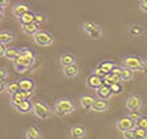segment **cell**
Wrapping results in <instances>:
<instances>
[{
	"label": "cell",
	"instance_id": "cell-21",
	"mask_svg": "<svg viewBox=\"0 0 147 139\" xmlns=\"http://www.w3.org/2000/svg\"><path fill=\"white\" fill-rule=\"evenodd\" d=\"M63 72H64V75H66L67 77H75L78 74H79V67H78V64L75 63V64H71V66L64 67Z\"/></svg>",
	"mask_w": 147,
	"mask_h": 139
},
{
	"label": "cell",
	"instance_id": "cell-5",
	"mask_svg": "<svg viewBox=\"0 0 147 139\" xmlns=\"http://www.w3.org/2000/svg\"><path fill=\"white\" fill-rule=\"evenodd\" d=\"M33 40L38 46H49V45H51L54 42V38H53L51 34L43 30H40L37 34H34Z\"/></svg>",
	"mask_w": 147,
	"mask_h": 139
},
{
	"label": "cell",
	"instance_id": "cell-32",
	"mask_svg": "<svg viewBox=\"0 0 147 139\" xmlns=\"http://www.w3.org/2000/svg\"><path fill=\"white\" fill-rule=\"evenodd\" d=\"M96 25H97V24H96V22H93V21H86V22H84V25H83V28H84V30H86L87 33H89L92 29L95 28Z\"/></svg>",
	"mask_w": 147,
	"mask_h": 139
},
{
	"label": "cell",
	"instance_id": "cell-41",
	"mask_svg": "<svg viewBox=\"0 0 147 139\" xmlns=\"http://www.w3.org/2000/svg\"><path fill=\"white\" fill-rule=\"evenodd\" d=\"M5 45H3V43H0V56H4V54H5Z\"/></svg>",
	"mask_w": 147,
	"mask_h": 139
},
{
	"label": "cell",
	"instance_id": "cell-25",
	"mask_svg": "<svg viewBox=\"0 0 147 139\" xmlns=\"http://www.w3.org/2000/svg\"><path fill=\"white\" fill-rule=\"evenodd\" d=\"M18 20H20V22H21L22 25H26V24H32V22H36V13L29 12V13H26L25 16H22L21 19H18Z\"/></svg>",
	"mask_w": 147,
	"mask_h": 139
},
{
	"label": "cell",
	"instance_id": "cell-24",
	"mask_svg": "<svg viewBox=\"0 0 147 139\" xmlns=\"http://www.w3.org/2000/svg\"><path fill=\"white\" fill-rule=\"evenodd\" d=\"M13 40H15V36L11 32H0V43L5 45V43L11 42Z\"/></svg>",
	"mask_w": 147,
	"mask_h": 139
},
{
	"label": "cell",
	"instance_id": "cell-4",
	"mask_svg": "<svg viewBox=\"0 0 147 139\" xmlns=\"http://www.w3.org/2000/svg\"><path fill=\"white\" fill-rule=\"evenodd\" d=\"M34 63V55L32 51L29 50H22L18 58L15 60V64H20L22 67H26V68H30Z\"/></svg>",
	"mask_w": 147,
	"mask_h": 139
},
{
	"label": "cell",
	"instance_id": "cell-11",
	"mask_svg": "<svg viewBox=\"0 0 147 139\" xmlns=\"http://www.w3.org/2000/svg\"><path fill=\"white\" fill-rule=\"evenodd\" d=\"M109 109V102L108 100H96L93 106H92L91 110L92 111H97V113H102V111H107Z\"/></svg>",
	"mask_w": 147,
	"mask_h": 139
},
{
	"label": "cell",
	"instance_id": "cell-38",
	"mask_svg": "<svg viewBox=\"0 0 147 139\" xmlns=\"http://www.w3.org/2000/svg\"><path fill=\"white\" fill-rule=\"evenodd\" d=\"M45 21V16L42 13H36V22L37 24H41V22Z\"/></svg>",
	"mask_w": 147,
	"mask_h": 139
},
{
	"label": "cell",
	"instance_id": "cell-36",
	"mask_svg": "<svg viewBox=\"0 0 147 139\" xmlns=\"http://www.w3.org/2000/svg\"><path fill=\"white\" fill-rule=\"evenodd\" d=\"M8 77V71H7L5 68L0 67V81H4Z\"/></svg>",
	"mask_w": 147,
	"mask_h": 139
},
{
	"label": "cell",
	"instance_id": "cell-6",
	"mask_svg": "<svg viewBox=\"0 0 147 139\" xmlns=\"http://www.w3.org/2000/svg\"><path fill=\"white\" fill-rule=\"evenodd\" d=\"M134 127H135V122L133 120H130L129 117H122L117 121V129L121 133H126V131L134 130Z\"/></svg>",
	"mask_w": 147,
	"mask_h": 139
},
{
	"label": "cell",
	"instance_id": "cell-27",
	"mask_svg": "<svg viewBox=\"0 0 147 139\" xmlns=\"http://www.w3.org/2000/svg\"><path fill=\"white\" fill-rule=\"evenodd\" d=\"M101 34H102V30H101V28H100V25H96L95 28L92 29L91 32L88 33V36L91 38H93V40H98V38L101 37Z\"/></svg>",
	"mask_w": 147,
	"mask_h": 139
},
{
	"label": "cell",
	"instance_id": "cell-44",
	"mask_svg": "<svg viewBox=\"0 0 147 139\" xmlns=\"http://www.w3.org/2000/svg\"><path fill=\"white\" fill-rule=\"evenodd\" d=\"M3 16H4V8L3 7H0V19H1Z\"/></svg>",
	"mask_w": 147,
	"mask_h": 139
},
{
	"label": "cell",
	"instance_id": "cell-42",
	"mask_svg": "<svg viewBox=\"0 0 147 139\" xmlns=\"http://www.w3.org/2000/svg\"><path fill=\"white\" fill-rule=\"evenodd\" d=\"M121 71H122V67H117V66H116V67L113 68V71H112V72L119 76V75H121Z\"/></svg>",
	"mask_w": 147,
	"mask_h": 139
},
{
	"label": "cell",
	"instance_id": "cell-9",
	"mask_svg": "<svg viewBox=\"0 0 147 139\" xmlns=\"http://www.w3.org/2000/svg\"><path fill=\"white\" fill-rule=\"evenodd\" d=\"M11 105H12L18 113H22V114H26V113L33 110V104H32L29 100H25V101H22V102H11Z\"/></svg>",
	"mask_w": 147,
	"mask_h": 139
},
{
	"label": "cell",
	"instance_id": "cell-1",
	"mask_svg": "<svg viewBox=\"0 0 147 139\" xmlns=\"http://www.w3.org/2000/svg\"><path fill=\"white\" fill-rule=\"evenodd\" d=\"M54 110L59 117H63V115L71 114L75 110V105H74V102L70 99H59L55 102Z\"/></svg>",
	"mask_w": 147,
	"mask_h": 139
},
{
	"label": "cell",
	"instance_id": "cell-19",
	"mask_svg": "<svg viewBox=\"0 0 147 139\" xmlns=\"http://www.w3.org/2000/svg\"><path fill=\"white\" fill-rule=\"evenodd\" d=\"M119 81H121V77H119L118 75L113 74V72L107 74L104 77V84H107V85H109V87L114 85V84H118Z\"/></svg>",
	"mask_w": 147,
	"mask_h": 139
},
{
	"label": "cell",
	"instance_id": "cell-18",
	"mask_svg": "<svg viewBox=\"0 0 147 139\" xmlns=\"http://www.w3.org/2000/svg\"><path fill=\"white\" fill-rule=\"evenodd\" d=\"M113 93H112V89H110V87L104 84L102 87H100L97 89V96L100 100H108L110 96H112Z\"/></svg>",
	"mask_w": 147,
	"mask_h": 139
},
{
	"label": "cell",
	"instance_id": "cell-17",
	"mask_svg": "<svg viewBox=\"0 0 147 139\" xmlns=\"http://www.w3.org/2000/svg\"><path fill=\"white\" fill-rule=\"evenodd\" d=\"M86 134H87V131L83 126H74V127H71V130H70V135L72 136L74 139H82L86 136Z\"/></svg>",
	"mask_w": 147,
	"mask_h": 139
},
{
	"label": "cell",
	"instance_id": "cell-28",
	"mask_svg": "<svg viewBox=\"0 0 147 139\" xmlns=\"http://www.w3.org/2000/svg\"><path fill=\"white\" fill-rule=\"evenodd\" d=\"M130 34H131L133 37L142 36L143 34V28H142L141 25H133L131 28H130Z\"/></svg>",
	"mask_w": 147,
	"mask_h": 139
},
{
	"label": "cell",
	"instance_id": "cell-43",
	"mask_svg": "<svg viewBox=\"0 0 147 139\" xmlns=\"http://www.w3.org/2000/svg\"><path fill=\"white\" fill-rule=\"evenodd\" d=\"M7 88V84H4V81H0V93H3Z\"/></svg>",
	"mask_w": 147,
	"mask_h": 139
},
{
	"label": "cell",
	"instance_id": "cell-35",
	"mask_svg": "<svg viewBox=\"0 0 147 139\" xmlns=\"http://www.w3.org/2000/svg\"><path fill=\"white\" fill-rule=\"evenodd\" d=\"M141 117H142V115H141V113H139V111H131V113H130V115H129V118H130V120H133L134 122H137V121L139 120Z\"/></svg>",
	"mask_w": 147,
	"mask_h": 139
},
{
	"label": "cell",
	"instance_id": "cell-30",
	"mask_svg": "<svg viewBox=\"0 0 147 139\" xmlns=\"http://www.w3.org/2000/svg\"><path fill=\"white\" fill-rule=\"evenodd\" d=\"M100 67L102 68L107 74H110V72L113 71V68L116 67V66H114L113 63H110V62H104V63H101V64H100Z\"/></svg>",
	"mask_w": 147,
	"mask_h": 139
},
{
	"label": "cell",
	"instance_id": "cell-16",
	"mask_svg": "<svg viewBox=\"0 0 147 139\" xmlns=\"http://www.w3.org/2000/svg\"><path fill=\"white\" fill-rule=\"evenodd\" d=\"M22 32L28 36H34L40 32V24L37 22H32V24H26V25H22Z\"/></svg>",
	"mask_w": 147,
	"mask_h": 139
},
{
	"label": "cell",
	"instance_id": "cell-39",
	"mask_svg": "<svg viewBox=\"0 0 147 139\" xmlns=\"http://www.w3.org/2000/svg\"><path fill=\"white\" fill-rule=\"evenodd\" d=\"M139 8H141L143 12L147 13V0H142L141 3H139Z\"/></svg>",
	"mask_w": 147,
	"mask_h": 139
},
{
	"label": "cell",
	"instance_id": "cell-3",
	"mask_svg": "<svg viewBox=\"0 0 147 139\" xmlns=\"http://www.w3.org/2000/svg\"><path fill=\"white\" fill-rule=\"evenodd\" d=\"M33 113L38 118H41V120H47V118L51 117L53 110H51V108L47 106L46 104L37 101L33 104Z\"/></svg>",
	"mask_w": 147,
	"mask_h": 139
},
{
	"label": "cell",
	"instance_id": "cell-22",
	"mask_svg": "<svg viewBox=\"0 0 147 139\" xmlns=\"http://www.w3.org/2000/svg\"><path fill=\"white\" fill-rule=\"evenodd\" d=\"M59 62H61V64L64 67H67V66H71V64H75V56L71 55V54H63V55H61V58H59Z\"/></svg>",
	"mask_w": 147,
	"mask_h": 139
},
{
	"label": "cell",
	"instance_id": "cell-7",
	"mask_svg": "<svg viewBox=\"0 0 147 139\" xmlns=\"http://www.w3.org/2000/svg\"><path fill=\"white\" fill-rule=\"evenodd\" d=\"M142 106V99L138 95H131L126 100V108L130 111H138Z\"/></svg>",
	"mask_w": 147,
	"mask_h": 139
},
{
	"label": "cell",
	"instance_id": "cell-26",
	"mask_svg": "<svg viewBox=\"0 0 147 139\" xmlns=\"http://www.w3.org/2000/svg\"><path fill=\"white\" fill-rule=\"evenodd\" d=\"M5 91L11 95V96H13V95H16V93L20 92L21 88H20V84L18 83H9V84H7Z\"/></svg>",
	"mask_w": 147,
	"mask_h": 139
},
{
	"label": "cell",
	"instance_id": "cell-2",
	"mask_svg": "<svg viewBox=\"0 0 147 139\" xmlns=\"http://www.w3.org/2000/svg\"><path fill=\"white\" fill-rule=\"evenodd\" d=\"M122 64L125 68H129L131 71H143L144 62L139 56H126L122 60Z\"/></svg>",
	"mask_w": 147,
	"mask_h": 139
},
{
	"label": "cell",
	"instance_id": "cell-15",
	"mask_svg": "<svg viewBox=\"0 0 147 139\" xmlns=\"http://www.w3.org/2000/svg\"><path fill=\"white\" fill-rule=\"evenodd\" d=\"M20 84V88L21 91H25V92H34V88H36V84L32 79H21L18 81Z\"/></svg>",
	"mask_w": 147,
	"mask_h": 139
},
{
	"label": "cell",
	"instance_id": "cell-8",
	"mask_svg": "<svg viewBox=\"0 0 147 139\" xmlns=\"http://www.w3.org/2000/svg\"><path fill=\"white\" fill-rule=\"evenodd\" d=\"M86 84H87V87H88L89 89L97 91L100 87L104 85V79H101V77L96 76L95 74H92V75H89V76L87 77Z\"/></svg>",
	"mask_w": 147,
	"mask_h": 139
},
{
	"label": "cell",
	"instance_id": "cell-40",
	"mask_svg": "<svg viewBox=\"0 0 147 139\" xmlns=\"http://www.w3.org/2000/svg\"><path fill=\"white\" fill-rule=\"evenodd\" d=\"M15 68H16V71L17 72H26L29 68H26V67H22V66H20V64H15Z\"/></svg>",
	"mask_w": 147,
	"mask_h": 139
},
{
	"label": "cell",
	"instance_id": "cell-23",
	"mask_svg": "<svg viewBox=\"0 0 147 139\" xmlns=\"http://www.w3.org/2000/svg\"><path fill=\"white\" fill-rule=\"evenodd\" d=\"M119 77H121V81H130L133 77H134V71L129 70V68L122 67V71H121Z\"/></svg>",
	"mask_w": 147,
	"mask_h": 139
},
{
	"label": "cell",
	"instance_id": "cell-34",
	"mask_svg": "<svg viewBox=\"0 0 147 139\" xmlns=\"http://www.w3.org/2000/svg\"><path fill=\"white\" fill-rule=\"evenodd\" d=\"M95 75H96V76H98V77H101V79H104L105 75H107V72H105L104 70H102V68L98 66V67L95 70Z\"/></svg>",
	"mask_w": 147,
	"mask_h": 139
},
{
	"label": "cell",
	"instance_id": "cell-45",
	"mask_svg": "<svg viewBox=\"0 0 147 139\" xmlns=\"http://www.w3.org/2000/svg\"><path fill=\"white\" fill-rule=\"evenodd\" d=\"M143 62H144V64L147 66V56H146V58H144V60H143Z\"/></svg>",
	"mask_w": 147,
	"mask_h": 139
},
{
	"label": "cell",
	"instance_id": "cell-31",
	"mask_svg": "<svg viewBox=\"0 0 147 139\" xmlns=\"http://www.w3.org/2000/svg\"><path fill=\"white\" fill-rule=\"evenodd\" d=\"M135 127H139V129L147 130V117H141L139 120L135 122Z\"/></svg>",
	"mask_w": 147,
	"mask_h": 139
},
{
	"label": "cell",
	"instance_id": "cell-13",
	"mask_svg": "<svg viewBox=\"0 0 147 139\" xmlns=\"http://www.w3.org/2000/svg\"><path fill=\"white\" fill-rule=\"evenodd\" d=\"M34 92H25V91H20L18 93L11 96V102H22L25 100H29L33 96Z\"/></svg>",
	"mask_w": 147,
	"mask_h": 139
},
{
	"label": "cell",
	"instance_id": "cell-37",
	"mask_svg": "<svg viewBox=\"0 0 147 139\" xmlns=\"http://www.w3.org/2000/svg\"><path fill=\"white\" fill-rule=\"evenodd\" d=\"M123 138L125 139H135L134 135V130H130V131H126V133H122Z\"/></svg>",
	"mask_w": 147,
	"mask_h": 139
},
{
	"label": "cell",
	"instance_id": "cell-33",
	"mask_svg": "<svg viewBox=\"0 0 147 139\" xmlns=\"http://www.w3.org/2000/svg\"><path fill=\"white\" fill-rule=\"evenodd\" d=\"M110 89H112V93H113V95H119V93L122 92V85H121V83L114 84V85L110 87Z\"/></svg>",
	"mask_w": 147,
	"mask_h": 139
},
{
	"label": "cell",
	"instance_id": "cell-20",
	"mask_svg": "<svg viewBox=\"0 0 147 139\" xmlns=\"http://www.w3.org/2000/svg\"><path fill=\"white\" fill-rule=\"evenodd\" d=\"M20 53H21V51L18 49H16V47H7L4 56H5L7 59H9V60H16V59L18 58V55H20Z\"/></svg>",
	"mask_w": 147,
	"mask_h": 139
},
{
	"label": "cell",
	"instance_id": "cell-14",
	"mask_svg": "<svg viewBox=\"0 0 147 139\" xmlns=\"http://www.w3.org/2000/svg\"><path fill=\"white\" fill-rule=\"evenodd\" d=\"M25 138L26 139H42L41 135V130L37 126H29L25 133Z\"/></svg>",
	"mask_w": 147,
	"mask_h": 139
},
{
	"label": "cell",
	"instance_id": "cell-12",
	"mask_svg": "<svg viewBox=\"0 0 147 139\" xmlns=\"http://www.w3.org/2000/svg\"><path fill=\"white\" fill-rule=\"evenodd\" d=\"M96 99L91 95H84V96L80 97V105L84 108V110H91L93 104H95Z\"/></svg>",
	"mask_w": 147,
	"mask_h": 139
},
{
	"label": "cell",
	"instance_id": "cell-10",
	"mask_svg": "<svg viewBox=\"0 0 147 139\" xmlns=\"http://www.w3.org/2000/svg\"><path fill=\"white\" fill-rule=\"evenodd\" d=\"M29 12H30V8H29V5L25 4V3L16 4V5L13 7V9H12V13L16 16V17H18V19H21L22 16H25Z\"/></svg>",
	"mask_w": 147,
	"mask_h": 139
},
{
	"label": "cell",
	"instance_id": "cell-29",
	"mask_svg": "<svg viewBox=\"0 0 147 139\" xmlns=\"http://www.w3.org/2000/svg\"><path fill=\"white\" fill-rule=\"evenodd\" d=\"M134 135H135V139H147V130L135 127L134 129Z\"/></svg>",
	"mask_w": 147,
	"mask_h": 139
}]
</instances>
